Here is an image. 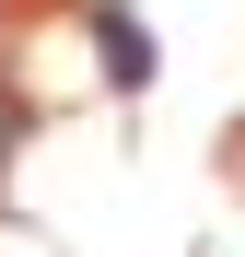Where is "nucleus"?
Listing matches in <instances>:
<instances>
[{
  "instance_id": "obj_1",
  "label": "nucleus",
  "mask_w": 245,
  "mask_h": 257,
  "mask_svg": "<svg viewBox=\"0 0 245 257\" xmlns=\"http://www.w3.org/2000/svg\"><path fill=\"white\" fill-rule=\"evenodd\" d=\"M94 35H105V70H117V82H140V70H152V47H140V24H129V12H105Z\"/></svg>"
}]
</instances>
